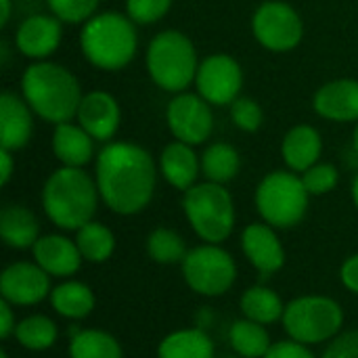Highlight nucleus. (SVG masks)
I'll return each mask as SVG.
<instances>
[{"mask_svg":"<svg viewBox=\"0 0 358 358\" xmlns=\"http://www.w3.org/2000/svg\"><path fill=\"white\" fill-rule=\"evenodd\" d=\"M101 199L117 214H136L153 197L155 164L149 151L134 143H111L96 157Z\"/></svg>","mask_w":358,"mask_h":358,"instance_id":"f257e3e1","label":"nucleus"},{"mask_svg":"<svg viewBox=\"0 0 358 358\" xmlns=\"http://www.w3.org/2000/svg\"><path fill=\"white\" fill-rule=\"evenodd\" d=\"M21 92L31 111L55 126L71 122L84 96L78 78L50 61H38L23 71Z\"/></svg>","mask_w":358,"mask_h":358,"instance_id":"f03ea898","label":"nucleus"},{"mask_svg":"<svg viewBox=\"0 0 358 358\" xmlns=\"http://www.w3.org/2000/svg\"><path fill=\"white\" fill-rule=\"evenodd\" d=\"M99 187L82 168L55 170L42 189V206L46 216L61 229L80 231L96 212Z\"/></svg>","mask_w":358,"mask_h":358,"instance_id":"7ed1b4c3","label":"nucleus"},{"mask_svg":"<svg viewBox=\"0 0 358 358\" xmlns=\"http://www.w3.org/2000/svg\"><path fill=\"white\" fill-rule=\"evenodd\" d=\"M136 23L122 13H96L80 31V48L88 63L103 71L124 69L136 55Z\"/></svg>","mask_w":358,"mask_h":358,"instance_id":"20e7f679","label":"nucleus"},{"mask_svg":"<svg viewBox=\"0 0 358 358\" xmlns=\"http://www.w3.org/2000/svg\"><path fill=\"white\" fill-rule=\"evenodd\" d=\"M147 71L151 80L168 92H185L195 84L199 59L193 42L178 29L159 31L147 46Z\"/></svg>","mask_w":358,"mask_h":358,"instance_id":"39448f33","label":"nucleus"},{"mask_svg":"<svg viewBox=\"0 0 358 358\" xmlns=\"http://www.w3.org/2000/svg\"><path fill=\"white\" fill-rule=\"evenodd\" d=\"M185 214L193 231L208 243L224 241L235 227L231 193L218 182H201L185 191Z\"/></svg>","mask_w":358,"mask_h":358,"instance_id":"423d86ee","label":"nucleus"},{"mask_svg":"<svg viewBox=\"0 0 358 358\" xmlns=\"http://www.w3.org/2000/svg\"><path fill=\"white\" fill-rule=\"evenodd\" d=\"M308 191L294 172H271L262 178L256 191V206L260 216L271 227L289 229L298 224L308 208Z\"/></svg>","mask_w":358,"mask_h":358,"instance_id":"0eeeda50","label":"nucleus"},{"mask_svg":"<svg viewBox=\"0 0 358 358\" xmlns=\"http://www.w3.org/2000/svg\"><path fill=\"white\" fill-rule=\"evenodd\" d=\"M344 323L342 308L336 300L306 296L294 300L283 313L287 334L300 344H319L334 338Z\"/></svg>","mask_w":358,"mask_h":358,"instance_id":"6e6552de","label":"nucleus"},{"mask_svg":"<svg viewBox=\"0 0 358 358\" xmlns=\"http://www.w3.org/2000/svg\"><path fill=\"white\" fill-rule=\"evenodd\" d=\"M252 31L264 48L273 52H287L302 42L304 23L287 2L266 0L252 17Z\"/></svg>","mask_w":358,"mask_h":358,"instance_id":"1a4fd4ad","label":"nucleus"},{"mask_svg":"<svg viewBox=\"0 0 358 358\" xmlns=\"http://www.w3.org/2000/svg\"><path fill=\"white\" fill-rule=\"evenodd\" d=\"M182 275L191 289L203 296H220L231 289L237 268L233 258L216 248V245H201L191 250L182 260Z\"/></svg>","mask_w":358,"mask_h":358,"instance_id":"9d476101","label":"nucleus"},{"mask_svg":"<svg viewBox=\"0 0 358 358\" xmlns=\"http://www.w3.org/2000/svg\"><path fill=\"white\" fill-rule=\"evenodd\" d=\"M166 120L174 138L191 147L206 143L214 128V115L210 103L201 94H191V92H178L170 101Z\"/></svg>","mask_w":358,"mask_h":358,"instance_id":"9b49d317","label":"nucleus"},{"mask_svg":"<svg viewBox=\"0 0 358 358\" xmlns=\"http://www.w3.org/2000/svg\"><path fill=\"white\" fill-rule=\"evenodd\" d=\"M195 86L210 105H231L243 86L241 65L231 55H210L199 63Z\"/></svg>","mask_w":358,"mask_h":358,"instance_id":"f8f14e48","label":"nucleus"},{"mask_svg":"<svg viewBox=\"0 0 358 358\" xmlns=\"http://www.w3.org/2000/svg\"><path fill=\"white\" fill-rule=\"evenodd\" d=\"M48 289H50L48 273L29 262L10 264L0 277L2 300H6L8 304H19V306L38 304L48 296Z\"/></svg>","mask_w":358,"mask_h":358,"instance_id":"ddd939ff","label":"nucleus"},{"mask_svg":"<svg viewBox=\"0 0 358 358\" xmlns=\"http://www.w3.org/2000/svg\"><path fill=\"white\" fill-rule=\"evenodd\" d=\"M76 120L94 141H109L122 122L120 103L105 90H92L82 96Z\"/></svg>","mask_w":358,"mask_h":358,"instance_id":"4468645a","label":"nucleus"},{"mask_svg":"<svg viewBox=\"0 0 358 358\" xmlns=\"http://www.w3.org/2000/svg\"><path fill=\"white\" fill-rule=\"evenodd\" d=\"M61 19L50 15H31L21 21L15 44L27 59L44 61L48 59L61 44Z\"/></svg>","mask_w":358,"mask_h":358,"instance_id":"2eb2a0df","label":"nucleus"},{"mask_svg":"<svg viewBox=\"0 0 358 358\" xmlns=\"http://www.w3.org/2000/svg\"><path fill=\"white\" fill-rule=\"evenodd\" d=\"M313 107L329 122H358V80L340 78L323 84L315 92Z\"/></svg>","mask_w":358,"mask_h":358,"instance_id":"dca6fc26","label":"nucleus"},{"mask_svg":"<svg viewBox=\"0 0 358 358\" xmlns=\"http://www.w3.org/2000/svg\"><path fill=\"white\" fill-rule=\"evenodd\" d=\"M31 107L13 92L0 94V147L17 151L25 147L34 132Z\"/></svg>","mask_w":358,"mask_h":358,"instance_id":"f3484780","label":"nucleus"},{"mask_svg":"<svg viewBox=\"0 0 358 358\" xmlns=\"http://www.w3.org/2000/svg\"><path fill=\"white\" fill-rule=\"evenodd\" d=\"M241 243L248 260L260 271L262 277L277 273L285 262L281 241L268 224H250L243 231Z\"/></svg>","mask_w":358,"mask_h":358,"instance_id":"a211bd4d","label":"nucleus"},{"mask_svg":"<svg viewBox=\"0 0 358 358\" xmlns=\"http://www.w3.org/2000/svg\"><path fill=\"white\" fill-rule=\"evenodd\" d=\"M34 258L40 268L55 277H69L80 268L82 254L76 243L61 235H48L34 243Z\"/></svg>","mask_w":358,"mask_h":358,"instance_id":"6ab92c4d","label":"nucleus"},{"mask_svg":"<svg viewBox=\"0 0 358 358\" xmlns=\"http://www.w3.org/2000/svg\"><path fill=\"white\" fill-rule=\"evenodd\" d=\"M159 170L164 178L178 191H189L201 170V162L191 145L174 141L164 147L159 157Z\"/></svg>","mask_w":358,"mask_h":358,"instance_id":"aec40b11","label":"nucleus"},{"mask_svg":"<svg viewBox=\"0 0 358 358\" xmlns=\"http://www.w3.org/2000/svg\"><path fill=\"white\" fill-rule=\"evenodd\" d=\"M52 151L57 159L67 168H82L92 159L94 138L80 126L63 122L55 126L52 132Z\"/></svg>","mask_w":358,"mask_h":358,"instance_id":"412c9836","label":"nucleus"},{"mask_svg":"<svg viewBox=\"0 0 358 358\" xmlns=\"http://www.w3.org/2000/svg\"><path fill=\"white\" fill-rule=\"evenodd\" d=\"M321 151H323L321 134L317 128L308 124L294 126L281 143V155L294 172H306L310 166L319 164Z\"/></svg>","mask_w":358,"mask_h":358,"instance_id":"4be33fe9","label":"nucleus"},{"mask_svg":"<svg viewBox=\"0 0 358 358\" xmlns=\"http://www.w3.org/2000/svg\"><path fill=\"white\" fill-rule=\"evenodd\" d=\"M0 237L10 248H31L38 241L36 216L23 206H6L0 212Z\"/></svg>","mask_w":358,"mask_h":358,"instance_id":"5701e85b","label":"nucleus"},{"mask_svg":"<svg viewBox=\"0 0 358 358\" xmlns=\"http://www.w3.org/2000/svg\"><path fill=\"white\" fill-rule=\"evenodd\" d=\"M157 355L159 358H214V344L203 331L187 329L164 338Z\"/></svg>","mask_w":358,"mask_h":358,"instance_id":"b1692460","label":"nucleus"},{"mask_svg":"<svg viewBox=\"0 0 358 358\" xmlns=\"http://www.w3.org/2000/svg\"><path fill=\"white\" fill-rule=\"evenodd\" d=\"M241 157L229 143H214L201 155V170L210 182L224 185L239 174Z\"/></svg>","mask_w":358,"mask_h":358,"instance_id":"393cba45","label":"nucleus"},{"mask_svg":"<svg viewBox=\"0 0 358 358\" xmlns=\"http://www.w3.org/2000/svg\"><path fill=\"white\" fill-rule=\"evenodd\" d=\"M52 308L67 319H84L94 308V296L84 283H63L50 294Z\"/></svg>","mask_w":358,"mask_h":358,"instance_id":"a878e982","label":"nucleus"},{"mask_svg":"<svg viewBox=\"0 0 358 358\" xmlns=\"http://www.w3.org/2000/svg\"><path fill=\"white\" fill-rule=\"evenodd\" d=\"M241 310L250 321H256L260 325L275 323L283 317L285 308L281 298L268 289V287H252L241 298Z\"/></svg>","mask_w":358,"mask_h":358,"instance_id":"bb28decb","label":"nucleus"},{"mask_svg":"<svg viewBox=\"0 0 358 358\" xmlns=\"http://www.w3.org/2000/svg\"><path fill=\"white\" fill-rule=\"evenodd\" d=\"M231 346L243 358H264L271 350V338L260 323L237 321L231 327Z\"/></svg>","mask_w":358,"mask_h":358,"instance_id":"cd10ccee","label":"nucleus"},{"mask_svg":"<svg viewBox=\"0 0 358 358\" xmlns=\"http://www.w3.org/2000/svg\"><path fill=\"white\" fill-rule=\"evenodd\" d=\"M76 245L82 258H86L88 262H105L113 254L115 239H113V233L105 224L90 220L78 231Z\"/></svg>","mask_w":358,"mask_h":358,"instance_id":"c85d7f7f","label":"nucleus"},{"mask_svg":"<svg viewBox=\"0 0 358 358\" xmlns=\"http://www.w3.org/2000/svg\"><path fill=\"white\" fill-rule=\"evenodd\" d=\"M71 358H122V348L115 338L105 331H78L69 346Z\"/></svg>","mask_w":358,"mask_h":358,"instance_id":"c756f323","label":"nucleus"},{"mask_svg":"<svg viewBox=\"0 0 358 358\" xmlns=\"http://www.w3.org/2000/svg\"><path fill=\"white\" fill-rule=\"evenodd\" d=\"M19 344L27 350H46L57 340V327L46 317H29L15 327Z\"/></svg>","mask_w":358,"mask_h":358,"instance_id":"7c9ffc66","label":"nucleus"},{"mask_svg":"<svg viewBox=\"0 0 358 358\" xmlns=\"http://www.w3.org/2000/svg\"><path fill=\"white\" fill-rule=\"evenodd\" d=\"M147 252L159 264L180 262L189 254L187 248H185L182 237L176 231H170V229H155L147 239Z\"/></svg>","mask_w":358,"mask_h":358,"instance_id":"2f4dec72","label":"nucleus"},{"mask_svg":"<svg viewBox=\"0 0 358 358\" xmlns=\"http://www.w3.org/2000/svg\"><path fill=\"white\" fill-rule=\"evenodd\" d=\"M50 13L63 23H86L96 15L99 0H46Z\"/></svg>","mask_w":358,"mask_h":358,"instance_id":"473e14b6","label":"nucleus"},{"mask_svg":"<svg viewBox=\"0 0 358 358\" xmlns=\"http://www.w3.org/2000/svg\"><path fill=\"white\" fill-rule=\"evenodd\" d=\"M231 120L239 130L256 132V130H260V126L264 122V113H262V107L254 99L239 96L231 103Z\"/></svg>","mask_w":358,"mask_h":358,"instance_id":"72a5a7b5","label":"nucleus"},{"mask_svg":"<svg viewBox=\"0 0 358 358\" xmlns=\"http://www.w3.org/2000/svg\"><path fill=\"white\" fill-rule=\"evenodd\" d=\"M338 170L331 164H315L306 172H302V182L310 195H325L338 185Z\"/></svg>","mask_w":358,"mask_h":358,"instance_id":"f704fd0d","label":"nucleus"},{"mask_svg":"<svg viewBox=\"0 0 358 358\" xmlns=\"http://www.w3.org/2000/svg\"><path fill=\"white\" fill-rule=\"evenodd\" d=\"M172 6V0H126V15L141 25L159 21Z\"/></svg>","mask_w":358,"mask_h":358,"instance_id":"c9c22d12","label":"nucleus"},{"mask_svg":"<svg viewBox=\"0 0 358 358\" xmlns=\"http://www.w3.org/2000/svg\"><path fill=\"white\" fill-rule=\"evenodd\" d=\"M323 358H358V331H348L340 336L325 350Z\"/></svg>","mask_w":358,"mask_h":358,"instance_id":"e433bc0d","label":"nucleus"},{"mask_svg":"<svg viewBox=\"0 0 358 358\" xmlns=\"http://www.w3.org/2000/svg\"><path fill=\"white\" fill-rule=\"evenodd\" d=\"M264 358H315V355L300 342L292 340V342H279L273 344L271 350L266 352Z\"/></svg>","mask_w":358,"mask_h":358,"instance_id":"4c0bfd02","label":"nucleus"},{"mask_svg":"<svg viewBox=\"0 0 358 358\" xmlns=\"http://www.w3.org/2000/svg\"><path fill=\"white\" fill-rule=\"evenodd\" d=\"M342 281H344V285L350 292L358 294V254L344 262V266H342Z\"/></svg>","mask_w":358,"mask_h":358,"instance_id":"58836bf2","label":"nucleus"},{"mask_svg":"<svg viewBox=\"0 0 358 358\" xmlns=\"http://www.w3.org/2000/svg\"><path fill=\"white\" fill-rule=\"evenodd\" d=\"M17 325H13V313H10V306L6 300L0 302V338H8L13 331H15Z\"/></svg>","mask_w":358,"mask_h":358,"instance_id":"ea45409f","label":"nucleus"},{"mask_svg":"<svg viewBox=\"0 0 358 358\" xmlns=\"http://www.w3.org/2000/svg\"><path fill=\"white\" fill-rule=\"evenodd\" d=\"M10 174H13V157H10V151L0 147V182L6 185L10 180Z\"/></svg>","mask_w":358,"mask_h":358,"instance_id":"a19ab883","label":"nucleus"},{"mask_svg":"<svg viewBox=\"0 0 358 358\" xmlns=\"http://www.w3.org/2000/svg\"><path fill=\"white\" fill-rule=\"evenodd\" d=\"M10 19V0H0V27H4Z\"/></svg>","mask_w":358,"mask_h":358,"instance_id":"79ce46f5","label":"nucleus"},{"mask_svg":"<svg viewBox=\"0 0 358 358\" xmlns=\"http://www.w3.org/2000/svg\"><path fill=\"white\" fill-rule=\"evenodd\" d=\"M352 199H355V203H357L358 208V176L355 178V185H352Z\"/></svg>","mask_w":358,"mask_h":358,"instance_id":"37998d69","label":"nucleus"},{"mask_svg":"<svg viewBox=\"0 0 358 358\" xmlns=\"http://www.w3.org/2000/svg\"><path fill=\"white\" fill-rule=\"evenodd\" d=\"M352 147H355V151H357V155H358V122H357V128H355V134H352Z\"/></svg>","mask_w":358,"mask_h":358,"instance_id":"c03bdc74","label":"nucleus"},{"mask_svg":"<svg viewBox=\"0 0 358 358\" xmlns=\"http://www.w3.org/2000/svg\"><path fill=\"white\" fill-rule=\"evenodd\" d=\"M0 358H8V357H6V355H4V352H0Z\"/></svg>","mask_w":358,"mask_h":358,"instance_id":"a18cd8bd","label":"nucleus"},{"mask_svg":"<svg viewBox=\"0 0 358 358\" xmlns=\"http://www.w3.org/2000/svg\"><path fill=\"white\" fill-rule=\"evenodd\" d=\"M227 358H233V357H227Z\"/></svg>","mask_w":358,"mask_h":358,"instance_id":"49530a36","label":"nucleus"}]
</instances>
